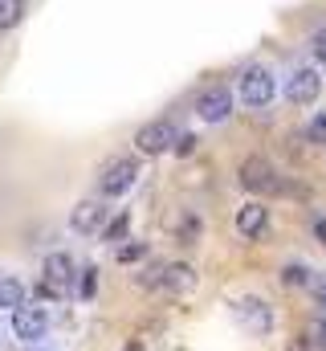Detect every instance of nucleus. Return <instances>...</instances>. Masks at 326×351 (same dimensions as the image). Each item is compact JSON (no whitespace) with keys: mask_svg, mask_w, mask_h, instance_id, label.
<instances>
[{"mask_svg":"<svg viewBox=\"0 0 326 351\" xmlns=\"http://www.w3.org/2000/svg\"><path fill=\"white\" fill-rule=\"evenodd\" d=\"M135 180H139V160L135 156H110L102 168H98V196H106V200H118V196H127L131 188H135Z\"/></svg>","mask_w":326,"mask_h":351,"instance_id":"nucleus-1","label":"nucleus"},{"mask_svg":"<svg viewBox=\"0 0 326 351\" xmlns=\"http://www.w3.org/2000/svg\"><path fill=\"white\" fill-rule=\"evenodd\" d=\"M237 180H241L244 192H253V196H277V192H286V176L277 172L269 160H261V156H249V160H241Z\"/></svg>","mask_w":326,"mask_h":351,"instance_id":"nucleus-2","label":"nucleus"},{"mask_svg":"<svg viewBox=\"0 0 326 351\" xmlns=\"http://www.w3.org/2000/svg\"><path fill=\"white\" fill-rule=\"evenodd\" d=\"M273 94H277V78H273V70H265V66H249L241 74V82H237V98H241L249 110L269 106Z\"/></svg>","mask_w":326,"mask_h":351,"instance_id":"nucleus-3","label":"nucleus"},{"mask_svg":"<svg viewBox=\"0 0 326 351\" xmlns=\"http://www.w3.org/2000/svg\"><path fill=\"white\" fill-rule=\"evenodd\" d=\"M233 90L225 86V82H212V86H204L196 94V102H192V110H196V119L200 123H229V114H233Z\"/></svg>","mask_w":326,"mask_h":351,"instance_id":"nucleus-4","label":"nucleus"},{"mask_svg":"<svg viewBox=\"0 0 326 351\" xmlns=\"http://www.w3.org/2000/svg\"><path fill=\"white\" fill-rule=\"evenodd\" d=\"M233 315H237V323H241L249 335H269L273 331V306L265 298H257V294L237 298L233 302Z\"/></svg>","mask_w":326,"mask_h":351,"instance_id":"nucleus-5","label":"nucleus"},{"mask_svg":"<svg viewBox=\"0 0 326 351\" xmlns=\"http://www.w3.org/2000/svg\"><path fill=\"white\" fill-rule=\"evenodd\" d=\"M12 335L21 339V343H41L45 335H49V311L45 306H16L12 311Z\"/></svg>","mask_w":326,"mask_h":351,"instance_id":"nucleus-6","label":"nucleus"},{"mask_svg":"<svg viewBox=\"0 0 326 351\" xmlns=\"http://www.w3.org/2000/svg\"><path fill=\"white\" fill-rule=\"evenodd\" d=\"M70 286H74V262H70V254H49L45 265H41V290L49 298H66Z\"/></svg>","mask_w":326,"mask_h":351,"instance_id":"nucleus-7","label":"nucleus"},{"mask_svg":"<svg viewBox=\"0 0 326 351\" xmlns=\"http://www.w3.org/2000/svg\"><path fill=\"white\" fill-rule=\"evenodd\" d=\"M175 139H179L175 123H171V119H155V123L139 127V135H135V147H139L143 156H163V152H171V147H175Z\"/></svg>","mask_w":326,"mask_h":351,"instance_id":"nucleus-8","label":"nucleus"},{"mask_svg":"<svg viewBox=\"0 0 326 351\" xmlns=\"http://www.w3.org/2000/svg\"><path fill=\"white\" fill-rule=\"evenodd\" d=\"M318 94H323V78H318V70H310V66H302V70H294V74L286 78V98H290L294 106H314Z\"/></svg>","mask_w":326,"mask_h":351,"instance_id":"nucleus-9","label":"nucleus"},{"mask_svg":"<svg viewBox=\"0 0 326 351\" xmlns=\"http://www.w3.org/2000/svg\"><path fill=\"white\" fill-rule=\"evenodd\" d=\"M106 204L102 200H78L74 204V213H70V229L86 237V233H102V225H106Z\"/></svg>","mask_w":326,"mask_h":351,"instance_id":"nucleus-10","label":"nucleus"},{"mask_svg":"<svg viewBox=\"0 0 326 351\" xmlns=\"http://www.w3.org/2000/svg\"><path fill=\"white\" fill-rule=\"evenodd\" d=\"M237 233H241L244 241H257V237H265V229H269V208L261 204V200H249L237 208Z\"/></svg>","mask_w":326,"mask_h":351,"instance_id":"nucleus-11","label":"nucleus"},{"mask_svg":"<svg viewBox=\"0 0 326 351\" xmlns=\"http://www.w3.org/2000/svg\"><path fill=\"white\" fill-rule=\"evenodd\" d=\"M160 290L163 294H171V298H184V294H192L196 290V269L188 262H167L160 274Z\"/></svg>","mask_w":326,"mask_h":351,"instance_id":"nucleus-12","label":"nucleus"},{"mask_svg":"<svg viewBox=\"0 0 326 351\" xmlns=\"http://www.w3.org/2000/svg\"><path fill=\"white\" fill-rule=\"evenodd\" d=\"M200 237H204L200 213L196 208H179V217H175V241L179 245H200Z\"/></svg>","mask_w":326,"mask_h":351,"instance_id":"nucleus-13","label":"nucleus"},{"mask_svg":"<svg viewBox=\"0 0 326 351\" xmlns=\"http://www.w3.org/2000/svg\"><path fill=\"white\" fill-rule=\"evenodd\" d=\"M25 294H29V286H25L16 274H0V311L25 306Z\"/></svg>","mask_w":326,"mask_h":351,"instance_id":"nucleus-14","label":"nucleus"},{"mask_svg":"<svg viewBox=\"0 0 326 351\" xmlns=\"http://www.w3.org/2000/svg\"><path fill=\"white\" fill-rule=\"evenodd\" d=\"M127 229H131V213H118L114 221H106V225H102V241L118 245V241H127Z\"/></svg>","mask_w":326,"mask_h":351,"instance_id":"nucleus-15","label":"nucleus"},{"mask_svg":"<svg viewBox=\"0 0 326 351\" xmlns=\"http://www.w3.org/2000/svg\"><path fill=\"white\" fill-rule=\"evenodd\" d=\"M147 254H151V245H147V241H131V245H118V250H114L118 265H135V262H143Z\"/></svg>","mask_w":326,"mask_h":351,"instance_id":"nucleus-16","label":"nucleus"},{"mask_svg":"<svg viewBox=\"0 0 326 351\" xmlns=\"http://www.w3.org/2000/svg\"><path fill=\"white\" fill-rule=\"evenodd\" d=\"M21 12H25V0H0V33H8V29H16V21H21Z\"/></svg>","mask_w":326,"mask_h":351,"instance_id":"nucleus-17","label":"nucleus"},{"mask_svg":"<svg viewBox=\"0 0 326 351\" xmlns=\"http://www.w3.org/2000/svg\"><path fill=\"white\" fill-rule=\"evenodd\" d=\"M74 290H78V298H94V290H98V269L94 265L74 274Z\"/></svg>","mask_w":326,"mask_h":351,"instance_id":"nucleus-18","label":"nucleus"},{"mask_svg":"<svg viewBox=\"0 0 326 351\" xmlns=\"http://www.w3.org/2000/svg\"><path fill=\"white\" fill-rule=\"evenodd\" d=\"M310 278H314V274H310L302 262L281 265V282H286V286H310Z\"/></svg>","mask_w":326,"mask_h":351,"instance_id":"nucleus-19","label":"nucleus"},{"mask_svg":"<svg viewBox=\"0 0 326 351\" xmlns=\"http://www.w3.org/2000/svg\"><path fill=\"white\" fill-rule=\"evenodd\" d=\"M306 343L314 351H326V319H314L310 323V335H306Z\"/></svg>","mask_w":326,"mask_h":351,"instance_id":"nucleus-20","label":"nucleus"},{"mask_svg":"<svg viewBox=\"0 0 326 351\" xmlns=\"http://www.w3.org/2000/svg\"><path fill=\"white\" fill-rule=\"evenodd\" d=\"M310 53H314L318 66H326V29H318V33L310 37Z\"/></svg>","mask_w":326,"mask_h":351,"instance_id":"nucleus-21","label":"nucleus"},{"mask_svg":"<svg viewBox=\"0 0 326 351\" xmlns=\"http://www.w3.org/2000/svg\"><path fill=\"white\" fill-rule=\"evenodd\" d=\"M160 274H163V265H147V269L139 274V286H155V290H160Z\"/></svg>","mask_w":326,"mask_h":351,"instance_id":"nucleus-22","label":"nucleus"},{"mask_svg":"<svg viewBox=\"0 0 326 351\" xmlns=\"http://www.w3.org/2000/svg\"><path fill=\"white\" fill-rule=\"evenodd\" d=\"M171 152H175V156H192V152H196V135H179Z\"/></svg>","mask_w":326,"mask_h":351,"instance_id":"nucleus-23","label":"nucleus"},{"mask_svg":"<svg viewBox=\"0 0 326 351\" xmlns=\"http://www.w3.org/2000/svg\"><path fill=\"white\" fill-rule=\"evenodd\" d=\"M310 139H314V143H326V114H318V119L310 123Z\"/></svg>","mask_w":326,"mask_h":351,"instance_id":"nucleus-24","label":"nucleus"},{"mask_svg":"<svg viewBox=\"0 0 326 351\" xmlns=\"http://www.w3.org/2000/svg\"><path fill=\"white\" fill-rule=\"evenodd\" d=\"M314 233H318V241H323V245H326V221H323V217L314 221Z\"/></svg>","mask_w":326,"mask_h":351,"instance_id":"nucleus-25","label":"nucleus"},{"mask_svg":"<svg viewBox=\"0 0 326 351\" xmlns=\"http://www.w3.org/2000/svg\"><path fill=\"white\" fill-rule=\"evenodd\" d=\"M123 351H143V343H139V339H131V343H127Z\"/></svg>","mask_w":326,"mask_h":351,"instance_id":"nucleus-26","label":"nucleus"},{"mask_svg":"<svg viewBox=\"0 0 326 351\" xmlns=\"http://www.w3.org/2000/svg\"><path fill=\"white\" fill-rule=\"evenodd\" d=\"M290 351H306V343H302V339H294V343H290Z\"/></svg>","mask_w":326,"mask_h":351,"instance_id":"nucleus-27","label":"nucleus"}]
</instances>
